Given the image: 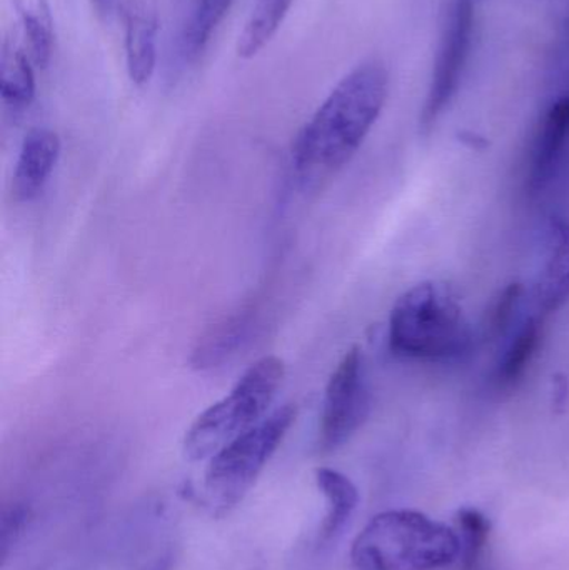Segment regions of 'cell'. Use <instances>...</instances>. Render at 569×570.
<instances>
[{"label": "cell", "instance_id": "cell-10", "mask_svg": "<svg viewBox=\"0 0 569 570\" xmlns=\"http://www.w3.org/2000/svg\"><path fill=\"white\" fill-rule=\"evenodd\" d=\"M548 254L534 288L543 314H553L569 302V220L553 216L548 227Z\"/></svg>", "mask_w": 569, "mask_h": 570}, {"label": "cell", "instance_id": "cell-3", "mask_svg": "<svg viewBox=\"0 0 569 570\" xmlns=\"http://www.w3.org/2000/svg\"><path fill=\"white\" fill-rule=\"evenodd\" d=\"M387 342L398 357L448 361L470 351L473 334L453 288L428 281L394 302Z\"/></svg>", "mask_w": 569, "mask_h": 570}, {"label": "cell", "instance_id": "cell-18", "mask_svg": "<svg viewBox=\"0 0 569 570\" xmlns=\"http://www.w3.org/2000/svg\"><path fill=\"white\" fill-rule=\"evenodd\" d=\"M454 529L461 542V570H478L491 534L490 519L480 509L461 508Z\"/></svg>", "mask_w": 569, "mask_h": 570}, {"label": "cell", "instance_id": "cell-14", "mask_svg": "<svg viewBox=\"0 0 569 570\" xmlns=\"http://www.w3.org/2000/svg\"><path fill=\"white\" fill-rule=\"evenodd\" d=\"M543 321L540 317H530L524 322L494 371L493 382L498 391H513L523 381L543 344Z\"/></svg>", "mask_w": 569, "mask_h": 570}, {"label": "cell", "instance_id": "cell-6", "mask_svg": "<svg viewBox=\"0 0 569 570\" xmlns=\"http://www.w3.org/2000/svg\"><path fill=\"white\" fill-rule=\"evenodd\" d=\"M371 392L361 347L353 345L341 358L327 382L320 422L324 452L343 448L370 417Z\"/></svg>", "mask_w": 569, "mask_h": 570}, {"label": "cell", "instance_id": "cell-17", "mask_svg": "<svg viewBox=\"0 0 569 570\" xmlns=\"http://www.w3.org/2000/svg\"><path fill=\"white\" fill-rule=\"evenodd\" d=\"M33 66L47 67L52 56L53 19L47 0H13Z\"/></svg>", "mask_w": 569, "mask_h": 570}, {"label": "cell", "instance_id": "cell-12", "mask_svg": "<svg viewBox=\"0 0 569 570\" xmlns=\"http://www.w3.org/2000/svg\"><path fill=\"white\" fill-rule=\"evenodd\" d=\"M256 327V312L253 308L236 312L214 325L203 338H199L190 362L199 371L224 364L236 355L247 341H251V335Z\"/></svg>", "mask_w": 569, "mask_h": 570}, {"label": "cell", "instance_id": "cell-13", "mask_svg": "<svg viewBox=\"0 0 569 570\" xmlns=\"http://www.w3.org/2000/svg\"><path fill=\"white\" fill-rule=\"evenodd\" d=\"M314 479L327 504L326 519L321 525V541H336L360 505V491L347 475L336 469H316Z\"/></svg>", "mask_w": 569, "mask_h": 570}, {"label": "cell", "instance_id": "cell-1", "mask_svg": "<svg viewBox=\"0 0 569 570\" xmlns=\"http://www.w3.org/2000/svg\"><path fill=\"white\" fill-rule=\"evenodd\" d=\"M387 94L390 73L380 60L351 70L297 134L293 146L296 169L317 176L350 163L380 119Z\"/></svg>", "mask_w": 569, "mask_h": 570}, {"label": "cell", "instance_id": "cell-7", "mask_svg": "<svg viewBox=\"0 0 569 570\" xmlns=\"http://www.w3.org/2000/svg\"><path fill=\"white\" fill-rule=\"evenodd\" d=\"M473 0H450L441 27L440 46L434 60L433 76L426 102L421 112V129H433L453 100L470 56L473 36Z\"/></svg>", "mask_w": 569, "mask_h": 570}, {"label": "cell", "instance_id": "cell-25", "mask_svg": "<svg viewBox=\"0 0 569 570\" xmlns=\"http://www.w3.org/2000/svg\"><path fill=\"white\" fill-rule=\"evenodd\" d=\"M143 570H170V559L167 556H163V558L154 561L153 564L147 566Z\"/></svg>", "mask_w": 569, "mask_h": 570}, {"label": "cell", "instance_id": "cell-4", "mask_svg": "<svg viewBox=\"0 0 569 570\" xmlns=\"http://www.w3.org/2000/svg\"><path fill=\"white\" fill-rule=\"evenodd\" d=\"M283 377L284 362L276 355H267L251 365L233 391L190 425L184 438V455L193 462L209 461L263 421Z\"/></svg>", "mask_w": 569, "mask_h": 570}, {"label": "cell", "instance_id": "cell-11", "mask_svg": "<svg viewBox=\"0 0 569 570\" xmlns=\"http://www.w3.org/2000/svg\"><path fill=\"white\" fill-rule=\"evenodd\" d=\"M156 12L143 0L133 2L126 12V63L129 79L143 87L153 79L157 66Z\"/></svg>", "mask_w": 569, "mask_h": 570}, {"label": "cell", "instance_id": "cell-5", "mask_svg": "<svg viewBox=\"0 0 569 570\" xmlns=\"http://www.w3.org/2000/svg\"><path fill=\"white\" fill-rule=\"evenodd\" d=\"M296 412L293 404L276 409L209 459L204 502L210 514L223 518L243 502L296 421Z\"/></svg>", "mask_w": 569, "mask_h": 570}, {"label": "cell", "instance_id": "cell-23", "mask_svg": "<svg viewBox=\"0 0 569 570\" xmlns=\"http://www.w3.org/2000/svg\"><path fill=\"white\" fill-rule=\"evenodd\" d=\"M458 139H460L461 144L470 147L471 150H487L490 147V142H488L487 137L481 136L478 132H471V130H463V132L458 134Z\"/></svg>", "mask_w": 569, "mask_h": 570}, {"label": "cell", "instance_id": "cell-9", "mask_svg": "<svg viewBox=\"0 0 569 570\" xmlns=\"http://www.w3.org/2000/svg\"><path fill=\"white\" fill-rule=\"evenodd\" d=\"M60 156V139L53 130L32 129L23 137L13 173V196L33 200L49 183Z\"/></svg>", "mask_w": 569, "mask_h": 570}, {"label": "cell", "instance_id": "cell-20", "mask_svg": "<svg viewBox=\"0 0 569 570\" xmlns=\"http://www.w3.org/2000/svg\"><path fill=\"white\" fill-rule=\"evenodd\" d=\"M523 291V284L511 283L498 294V297L491 304L490 311H488L487 317H484V341H498V338L507 334L511 321H513L514 312L520 307Z\"/></svg>", "mask_w": 569, "mask_h": 570}, {"label": "cell", "instance_id": "cell-8", "mask_svg": "<svg viewBox=\"0 0 569 570\" xmlns=\"http://www.w3.org/2000/svg\"><path fill=\"white\" fill-rule=\"evenodd\" d=\"M568 144L569 97H561L557 102L551 104L534 137L527 176V189L530 190L531 196H538L550 186L563 160Z\"/></svg>", "mask_w": 569, "mask_h": 570}, {"label": "cell", "instance_id": "cell-16", "mask_svg": "<svg viewBox=\"0 0 569 570\" xmlns=\"http://www.w3.org/2000/svg\"><path fill=\"white\" fill-rule=\"evenodd\" d=\"M291 6L293 0H256L249 20L237 39V57L244 60L256 57L276 36Z\"/></svg>", "mask_w": 569, "mask_h": 570}, {"label": "cell", "instance_id": "cell-22", "mask_svg": "<svg viewBox=\"0 0 569 570\" xmlns=\"http://www.w3.org/2000/svg\"><path fill=\"white\" fill-rule=\"evenodd\" d=\"M569 402V379L563 372H557L551 377V405L557 414L567 411Z\"/></svg>", "mask_w": 569, "mask_h": 570}, {"label": "cell", "instance_id": "cell-2", "mask_svg": "<svg viewBox=\"0 0 569 570\" xmlns=\"http://www.w3.org/2000/svg\"><path fill=\"white\" fill-rule=\"evenodd\" d=\"M460 559L457 529L411 509L374 515L351 546L356 570H443Z\"/></svg>", "mask_w": 569, "mask_h": 570}, {"label": "cell", "instance_id": "cell-24", "mask_svg": "<svg viewBox=\"0 0 569 570\" xmlns=\"http://www.w3.org/2000/svg\"><path fill=\"white\" fill-rule=\"evenodd\" d=\"M90 3H92V9L96 10L97 16L102 17V19H109L119 7V0H90Z\"/></svg>", "mask_w": 569, "mask_h": 570}, {"label": "cell", "instance_id": "cell-15", "mask_svg": "<svg viewBox=\"0 0 569 570\" xmlns=\"http://www.w3.org/2000/svg\"><path fill=\"white\" fill-rule=\"evenodd\" d=\"M29 52L3 40L0 52V97L12 109H26L36 97V73Z\"/></svg>", "mask_w": 569, "mask_h": 570}, {"label": "cell", "instance_id": "cell-21", "mask_svg": "<svg viewBox=\"0 0 569 570\" xmlns=\"http://www.w3.org/2000/svg\"><path fill=\"white\" fill-rule=\"evenodd\" d=\"M30 521V509L26 504L7 505L0 519V558L6 561L12 548L26 532Z\"/></svg>", "mask_w": 569, "mask_h": 570}, {"label": "cell", "instance_id": "cell-19", "mask_svg": "<svg viewBox=\"0 0 569 570\" xmlns=\"http://www.w3.org/2000/svg\"><path fill=\"white\" fill-rule=\"evenodd\" d=\"M233 3L234 0H199L186 29V47L190 53H199L206 49L210 37L226 19Z\"/></svg>", "mask_w": 569, "mask_h": 570}]
</instances>
